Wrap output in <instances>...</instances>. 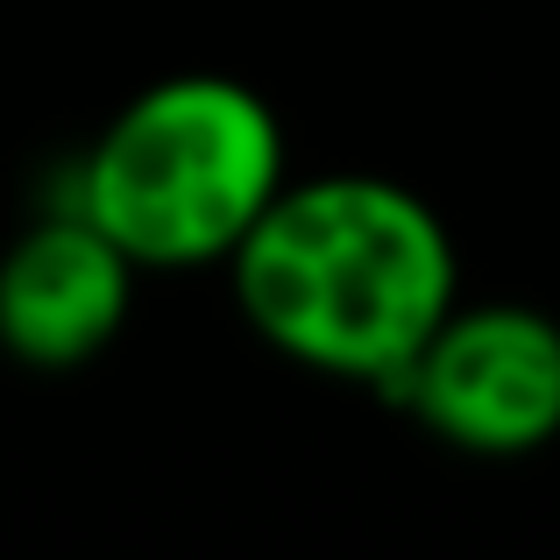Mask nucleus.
<instances>
[{
    "label": "nucleus",
    "mask_w": 560,
    "mask_h": 560,
    "mask_svg": "<svg viewBox=\"0 0 560 560\" xmlns=\"http://www.w3.org/2000/svg\"><path fill=\"white\" fill-rule=\"evenodd\" d=\"M248 334L284 362L383 390L462 299L454 234L397 178H284L228 256Z\"/></svg>",
    "instance_id": "obj_1"
},
{
    "label": "nucleus",
    "mask_w": 560,
    "mask_h": 560,
    "mask_svg": "<svg viewBox=\"0 0 560 560\" xmlns=\"http://www.w3.org/2000/svg\"><path fill=\"white\" fill-rule=\"evenodd\" d=\"M284 128L256 85L228 71L156 79L79 156L71 206L136 270H206L242 248L284 191Z\"/></svg>",
    "instance_id": "obj_2"
},
{
    "label": "nucleus",
    "mask_w": 560,
    "mask_h": 560,
    "mask_svg": "<svg viewBox=\"0 0 560 560\" xmlns=\"http://www.w3.org/2000/svg\"><path fill=\"white\" fill-rule=\"evenodd\" d=\"M433 440L462 454H533L560 433V319L533 305H462L383 383Z\"/></svg>",
    "instance_id": "obj_3"
},
{
    "label": "nucleus",
    "mask_w": 560,
    "mask_h": 560,
    "mask_svg": "<svg viewBox=\"0 0 560 560\" xmlns=\"http://www.w3.org/2000/svg\"><path fill=\"white\" fill-rule=\"evenodd\" d=\"M136 262L79 213H43L0 256V348L28 370H79L107 355L136 305Z\"/></svg>",
    "instance_id": "obj_4"
}]
</instances>
